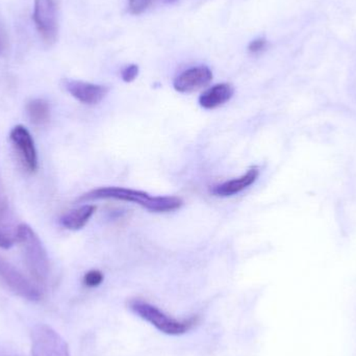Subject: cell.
Masks as SVG:
<instances>
[{
	"instance_id": "44dd1931",
	"label": "cell",
	"mask_w": 356,
	"mask_h": 356,
	"mask_svg": "<svg viewBox=\"0 0 356 356\" xmlns=\"http://www.w3.org/2000/svg\"><path fill=\"white\" fill-rule=\"evenodd\" d=\"M0 356H16V355H0Z\"/></svg>"
},
{
	"instance_id": "8fae6325",
	"label": "cell",
	"mask_w": 356,
	"mask_h": 356,
	"mask_svg": "<svg viewBox=\"0 0 356 356\" xmlns=\"http://www.w3.org/2000/svg\"><path fill=\"white\" fill-rule=\"evenodd\" d=\"M234 93V87L229 83H218L201 94L199 104L205 110H215L229 102Z\"/></svg>"
},
{
	"instance_id": "7c38bea8",
	"label": "cell",
	"mask_w": 356,
	"mask_h": 356,
	"mask_svg": "<svg viewBox=\"0 0 356 356\" xmlns=\"http://www.w3.org/2000/svg\"><path fill=\"white\" fill-rule=\"evenodd\" d=\"M16 241V232L12 230L10 209L8 200L0 188V248L8 249Z\"/></svg>"
},
{
	"instance_id": "ba28073f",
	"label": "cell",
	"mask_w": 356,
	"mask_h": 356,
	"mask_svg": "<svg viewBox=\"0 0 356 356\" xmlns=\"http://www.w3.org/2000/svg\"><path fill=\"white\" fill-rule=\"evenodd\" d=\"M64 86L75 99L89 106L99 104L108 93V89L106 86L74 81V79H66L64 81Z\"/></svg>"
},
{
	"instance_id": "30bf717a",
	"label": "cell",
	"mask_w": 356,
	"mask_h": 356,
	"mask_svg": "<svg viewBox=\"0 0 356 356\" xmlns=\"http://www.w3.org/2000/svg\"><path fill=\"white\" fill-rule=\"evenodd\" d=\"M259 177V169L251 168L242 177L213 186L211 188V193L218 197L234 196L254 184Z\"/></svg>"
},
{
	"instance_id": "5b68a950",
	"label": "cell",
	"mask_w": 356,
	"mask_h": 356,
	"mask_svg": "<svg viewBox=\"0 0 356 356\" xmlns=\"http://www.w3.org/2000/svg\"><path fill=\"white\" fill-rule=\"evenodd\" d=\"M33 22L38 33L48 45L56 43L58 35V13L54 0H35Z\"/></svg>"
},
{
	"instance_id": "ac0fdd59",
	"label": "cell",
	"mask_w": 356,
	"mask_h": 356,
	"mask_svg": "<svg viewBox=\"0 0 356 356\" xmlns=\"http://www.w3.org/2000/svg\"><path fill=\"white\" fill-rule=\"evenodd\" d=\"M266 46H267V40L264 39V38H259V39H255L250 42L248 49L252 54H259V52H261L265 49Z\"/></svg>"
},
{
	"instance_id": "4fadbf2b",
	"label": "cell",
	"mask_w": 356,
	"mask_h": 356,
	"mask_svg": "<svg viewBox=\"0 0 356 356\" xmlns=\"http://www.w3.org/2000/svg\"><path fill=\"white\" fill-rule=\"evenodd\" d=\"M96 211L95 205H83L60 218V224L67 229L79 230L85 227Z\"/></svg>"
},
{
	"instance_id": "9c48e42d",
	"label": "cell",
	"mask_w": 356,
	"mask_h": 356,
	"mask_svg": "<svg viewBox=\"0 0 356 356\" xmlns=\"http://www.w3.org/2000/svg\"><path fill=\"white\" fill-rule=\"evenodd\" d=\"M211 79L213 72L209 67H192L178 75L175 79L173 87L179 93H192L209 85Z\"/></svg>"
},
{
	"instance_id": "52a82bcc",
	"label": "cell",
	"mask_w": 356,
	"mask_h": 356,
	"mask_svg": "<svg viewBox=\"0 0 356 356\" xmlns=\"http://www.w3.org/2000/svg\"><path fill=\"white\" fill-rule=\"evenodd\" d=\"M10 138L26 170L31 173L35 172L38 169V154L35 142L29 129L23 125H16L10 131Z\"/></svg>"
},
{
	"instance_id": "5bb4252c",
	"label": "cell",
	"mask_w": 356,
	"mask_h": 356,
	"mask_svg": "<svg viewBox=\"0 0 356 356\" xmlns=\"http://www.w3.org/2000/svg\"><path fill=\"white\" fill-rule=\"evenodd\" d=\"M29 120L35 125H43L49 121V104L44 99H33L26 106Z\"/></svg>"
},
{
	"instance_id": "2e32d148",
	"label": "cell",
	"mask_w": 356,
	"mask_h": 356,
	"mask_svg": "<svg viewBox=\"0 0 356 356\" xmlns=\"http://www.w3.org/2000/svg\"><path fill=\"white\" fill-rule=\"evenodd\" d=\"M152 3V0H129V8L131 14L140 15L145 12Z\"/></svg>"
},
{
	"instance_id": "277c9868",
	"label": "cell",
	"mask_w": 356,
	"mask_h": 356,
	"mask_svg": "<svg viewBox=\"0 0 356 356\" xmlns=\"http://www.w3.org/2000/svg\"><path fill=\"white\" fill-rule=\"evenodd\" d=\"M33 356H71L64 339L49 326L40 324L31 332Z\"/></svg>"
},
{
	"instance_id": "6da1fadb",
	"label": "cell",
	"mask_w": 356,
	"mask_h": 356,
	"mask_svg": "<svg viewBox=\"0 0 356 356\" xmlns=\"http://www.w3.org/2000/svg\"><path fill=\"white\" fill-rule=\"evenodd\" d=\"M99 199H116L141 205L152 213H169L182 207V200L175 196H150L143 191L120 186H104L96 188L79 197V201L99 200Z\"/></svg>"
},
{
	"instance_id": "9a60e30c",
	"label": "cell",
	"mask_w": 356,
	"mask_h": 356,
	"mask_svg": "<svg viewBox=\"0 0 356 356\" xmlns=\"http://www.w3.org/2000/svg\"><path fill=\"white\" fill-rule=\"evenodd\" d=\"M104 276L98 270H92L83 276V284L88 288H96L104 282Z\"/></svg>"
},
{
	"instance_id": "7a4b0ae2",
	"label": "cell",
	"mask_w": 356,
	"mask_h": 356,
	"mask_svg": "<svg viewBox=\"0 0 356 356\" xmlns=\"http://www.w3.org/2000/svg\"><path fill=\"white\" fill-rule=\"evenodd\" d=\"M16 242L20 246L25 266L35 282L45 284L49 276V259L43 243L33 228L20 224L16 228Z\"/></svg>"
},
{
	"instance_id": "e0dca14e",
	"label": "cell",
	"mask_w": 356,
	"mask_h": 356,
	"mask_svg": "<svg viewBox=\"0 0 356 356\" xmlns=\"http://www.w3.org/2000/svg\"><path fill=\"white\" fill-rule=\"evenodd\" d=\"M138 75H139V66L138 65H129L121 71V77L125 83H131V81H135Z\"/></svg>"
},
{
	"instance_id": "8992f818",
	"label": "cell",
	"mask_w": 356,
	"mask_h": 356,
	"mask_svg": "<svg viewBox=\"0 0 356 356\" xmlns=\"http://www.w3.org/2000/svg\"><path fill=\"white\" fill-rule=\"evenodd\" d=\"M0 282L13 293L29 301H39L42 293L18 269L0 257Z\"/></svg>"
},
{
	"instance_id": "d6986e66",
	"label": "cell",
	"mask_w": 356,
	"mask_h": 356,
	"mask_svg": "<svg viewBox=\"0 0 356 356\" xmlns=\"http://www.w3.org/2000/svg\"><path fill=\"white\" fill-rule=\"evenodd\" d=\"M6 35H4V31H2L1 27H0V51L3 50V48L6 47Z\"/></svg>"
},
{
	"instance_id": "3957f363",
	"label": "cell",
	"mask_w": 356,
	"mask_h": 356,
	"mask_svg": "<svg viewBox=\"0 0 356 356\" xmlns=\"http://www.w3.org/2000/svg\"><path fill=\"white\" fill-rule=\"evenodd\" d=\"M129 305L134 314L168 336H181L190 332L197 324V318L177 319L141 299H133L129 301Z\"/></svg>"
},
{
	"instance_id": "ffe728a7",
	"label": "cell",
	"mask_w": 356,
	"mask_h": 356,
	"mask_svg": "<svg viewBox=\"0 0 356 356\" xmlns=\"http://www.w3.org/2000/svg\"><path fill=\"white\" fill-rule=\"evenodd\" d=\"M161 1L164 2V3H175V2L178 1V0H161Z\"/></svg>"
}]
</instances>
